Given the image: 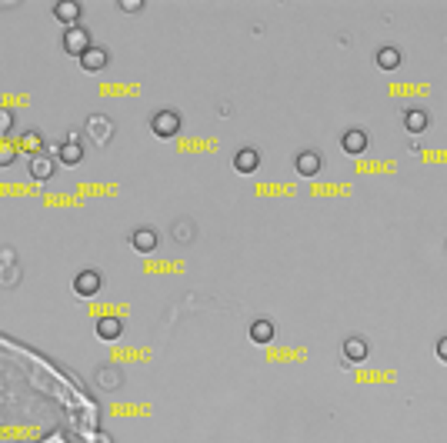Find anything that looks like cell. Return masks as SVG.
<instances>
[{
    "instance_id": "cell-1",
    "label": "cell",
    "mask_w": 447,
    "mask_h": 443,
    "mask_svg": "<svg viewBox=\"0 0 447 443\" xmlns=\"http://www.w3.org/2000/svg\"><path fill=\"white\" fill-rule=\"evenodd\" d=\"M84 134L90 137L94 147H107L111 137H114V120L107 114H90L87 120H84Z\"/></svg>"
},
{
    "instance_id": "cell-2",
    "label": "cell",
    "mask_w": 447,
    "mask_h": 443,
    "mask_svg": "<svg viewBox=\"0 0 447 443\" xmlns=\"http://www.w3.org/2000/svg\"><path fill=\"white\" fill-rule=\"evenodd\" d=\"M61 44H64V53H70V57H84V53L94 47V40H90V30L87 27H80V24H74V27H64V37H61Z\"/></svg>"
},
{
    "instance_id": "cell-3",
    "label": "cell",
    "mask_w": 447,
    "mask_h": 443,
    "mask_svg": "<svg viewBox=\"0 0 447 443\" xmlns=\"http://www.w3.org/2000/svg\"><path fill=\"white\" fill-rule=\"evenodd\" d=\"M151 134H153V137H160V140L180 134V114H177V110H170V107L153 110V114H151Z\"/></svg>"
},
{
    "instance_id": "cell-4",
    "label": "cell",
    "mask_w": 447,
    "mask_h": 443,
    "mask_svg": "<svg viewBox=\"0 0 447 443\" xmlns=\"http://www.w3.org/2000/svg\"><path fill=\"white\" fill-rule=\"evenodd\" d=\"M27 170H30V177L37 180V184H47V180L57 174V160H53V157H47V153H30Z\"/></svg>"
},
{
    "instance_id": "cell-5",
    "label": "cell",
    "mask_w": 447,
    "mask_h": 443,
    "mask_svg": "<svg viewBox=\"0 0 447 443\" xmlns=\"http://www.w3.org/2000/svg\"><path fill=\"white\" fill-rule=\"evenodd\" d=\"M103 287V277L94 270V267H87V270H80L74 277V293L77 297H94V293H101Z\"/></svg>"
},
{
    "instance_id": "cell-6",
    "label": "cell",
    "mask_w": 447,
    "mask_h": 443,
    "mask_svg": "<svg viewBox=\"0 0 447 443\" xmlns=\"http://www.w3.org/2000/svg\"><path fill=\"white\" fill-rule=\"evenodd\" d=\"M80 13H84V7H80L77 0H57V4H53V17H57L64 27L80 24Z\"/></svg>"
},
{
    "instance_id": "cell-7",
    "label": "cell",
    "mask_w": 447,
    "mask_h": 443,
    "mask_svg": "<svg viewBox=\"0 0 447 443\" xmlns=\"http://www.w3.org/2000/svg\"><path fill=\"white\" fill-rule=\"evenodd\" d=\"M107 60H111V53H107V47H101V44H94L84 57H80V67L87 70V74H101L103 67H107Z\"/></svg>"
},
{
    "instance_id": "cell-8",
    "label": "cell",
    "mask_w": 447,
    "mask_h": 443,
    "mask_svg": "<svg viewBox=\"0 0 447 443\" xmlns=\"http://www.w3.org/2000/svg\"><path fill=\"white\" fill-rule=\"evenodd\" d=\"M320 164H324V160H320L317 150H301L294 157V167H297V174H301V177H317Z\"/></svg>"
},
{
    "instance_id": "cell-9",
    "label": "cell",
    "mask_w": 447,
    "mask_h": 443,
    "mask_svg": "<svg viewBox=\"0 0 447 443\" xmlns=\"http://www.w3.org/2000/svg\"><path fill=\"white\" fill-rule=\"evenodd\" d=\"M341 147H344V153H351V157H360V153L367 150V134L358 130V127H351V130H344V137H341Z\"/></svg>"
},
{
    "instance_id": "cell-10",
    "label": "cell",
    "mask_w": 447,
    "mask_h": 443,
    "mask_svg": "<svg viewBox=\"0 0 447 443\" xmlns=\"http://www.w3.org/2000/svg\"><path fill=\"white\" fill-rule=\"evenodd\" d=\"M257 167H260V153L254 147H241V150L234 153V170L237 174H254Z\"/></svg>"
},
{
    "instance_id": "cell-11",
    "label": "cell",
    "mask_w": 447,
    "mask_h": 443,
    "mask_svg": "<svg viewBox=\"0 0 447 443\" xmlns=\"http://www.w3.org/2000/svg\"><path fill=\"white\" fill-rule=\"evenodd\" d=\"M57 160H64V167H77L84 160V143L80 140H64L57 147Z\"/></svg>"
},
{
    "instance_id": "cell-12",
    "label": "cell",
    "mask_w": 447,
    "mask_h": 443,
    "mask_svg": "<svg viewBox=\"0 0 447 443\" xmlns=\"http://www.w3.org/2000/svg\"><path fill=\"white\" fill-rule=\"evenodd\" d=\"M130 247L137 253H151L153 247H157V233H153L151 227H137L130 230Z\"/></svg>"
},
{
    "instance_id": "cell-13",
    "label": "cell",
    "mask_w": 447,
    "mask_h": 443,
    "mask_svg": "<svg viewBox=\"0 0 447 443\" xmlns=\"http://www.w3.org/2000/svg\"><path fill=\"white\" fill-rule=\"evenodd\" d=\"M274 337H277V327H274V320L260 316V320H254V323H251V340H254V343H260V347H264V343H270Z\"/></svg>"
},
{
    "instance_id": "cell-14",
    "label": "cell",
    "mask_w": 447,
    "mask_h": 443,
    "mask_svg": "<svg viewBox=\"0 0 447 443\" xmlns=\"http://www.w3.org/2000/svg\"><path fill=\"white\" fill-rule=\"evenodd\" d=\"M124 333V320H117V316H101L97 320V337L101 340H117Z\"/></svg>"
},
{
    "instance_id": "cell-15",
    "label": "cell",
    "mask_w": 447,
    "mask_h": 443,
    "mask_svg": "<svg viewBox=\"0 0 447 443\" xmlns=\"http://www.w3.org/2000/svg\"><path fill=\"white\" fill-rule=\"evenodd\" d=\"M344 360H351V364L367 360V340H364V337H347L344 340Z\"/></svg>"
},
{
    "instance_id": "cell-16",
    "label": "cell",
    "mask_w": 447,
    "mask_h": 443,
    "mask_svg": "<svg viewBox=\"0 0 447 443\" xmlns=\"http://www.w3.org/2000/svg\"><path fill=\"white\" fill-rule=\"evenodd\" d=\"M97 387H103V390H117L120 383H124V377H120V370L111 367V364H103V367H97Z\"/></svg>"
},
{
    "instance_id": "cell-17",
    "label": "cell",
    "mask_w": 447,
    "mask_h": 443,
    "mask_svg": "<svg viewBox=\"0 0 447 443\" xmlns=\"http://www.w3.org/2000/svg\"><path fill=\"white\" fill-rule=\"evenodd\" d=\"M404 127H408V134H424L427 130V114H424L421 107H410V110H404Z\"/></svg>"
},
{
    "instance_id": "cell-18",
    "label": "cell",
    "mask_w": 447,
    "mask_h": 443,
    "mask_svg": "<svg viewBox=\"0 0 447 443\" xmlns=\"http://www.w3.org/2000/svg\"><path fill=\"white\" fill-rule=\"evenodd\" d=\"M377 67L381 70H397L401 67V51L397 47H381L377 51Z\"/></svg>"
},
{
    "instance_id": "cell-19",
    "label": "cell",
    "mask_w": 447,
    "mask_h": 443,
    "mask_svg": "<svg viewBox=\"0 0 447 443\" xmlns=\"http://www.w3.org/2000/svg\"><path fill=\"white\" fill-rule=\"evenodd\" d=\"M170 237L180 240V243L194 240V224H191V220H177V224H170Z\"/></svg>"
},
{
    "instance_id": "cell-20",
    "label": "cell",
    "mask_w": 447,
    "mask_h": 443,
    "mask_svg": "<svg viewBox=\"0 0 447 443\" xmlns=\"http://www.w3.org/2000/svg\"><path fill=\"white\" fill-rule=\"evenodd\" d=\"M13 283H20V267L0 264V287H13Z\"/></svg>"
},
{
    "instance_id": "cell-21",
    "label": "cell",
    "mask_w": 447,
    "mask_h": 443,
    "mask_svg": "<svg viewBox=\"0 0 447 443\" xmlns=\"http://www.w3.org/2000/svg\"><path fill=\"white\" fill-rule=\"evenodd\" d=\"M13 124H17V117H13V110H7V107H0V140H7V134L13 130Z\"/></svg>"
},
{
    "instance_id": "cell-22",
    "label": "cell",
    "mask_w": 447,
    "mask_h": 443,
    "mask_svg": "<svg viewBox=\"0 0 447 443\" xmlns=\"http://www.w3.org/2000/svg\"><path fill=\"white\" fill-rule=\"evenodd\" d=\"M13 157H17V147H13L11 140H0V167H11Z\"/></svg>"
},
{
    "instance_id": "cell-23",
    "label": "cell",
    "mask_w": 447,
    "mask_h": 443,
    "mask_svg": "<svg viewBox=\"0 0 447 443\" xmlns=\"http://www.w3.org/2000/svg\"><path fill=\"white\" fill-rule=\"evenodd\" d=\"M117 7H120L124 13H137V11H144V0H120Z\"/></svg>"
},
{
    "instance_id": "cell-24",
    "label": "cell",
    "mask_w": 447,
    "mask_h": 443,
    "mask_svg": "<svg viewBox=\"0 0 447 443\" xmlns=\"http://www.w3.org/2000/svg\"><path fill=\"white\" fill-rule=\"evenodd\" d=\"M434 354H437V360H444V364H447V337H437Z\"/></svg>"
},
{
    "instance_id": "cell-25",
    "label": "cell",
    "mask_w": 447,
    "mask_h": 443,
    "mask_svg": "<svg viewBox=\"0 0 447 443\" xmlns=\"http://www.w3.org/2000/svg\"><path fill=\"white\" fill-rule=\"evenodd\" d=\"M0 264H17V253H13L11 247H4V250H0Z\"/></svg>"
}]
</instances>
